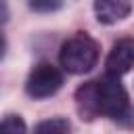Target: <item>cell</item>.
Instances as JSON below:
<instances>
[{
  "instance_id": "6da1fadb",
  "label": "cell",
  "mask_w": 134,
  "mask_h": 134,
  "mask_svg": "<svg viewBox=\"0 0 134 134\" xmlns=\"http://www.w3.org/2000/svg\"><path fill=\"white\" fill-rule=\"evenodd\" d=\"M77 109L82 115L92 119L94 115H105L111 119H119L130 111L128 92L121 86L119 77L105 75L92 82H86L75 90Z\"/></svg>"
},
{
  "instance_id": "7a4b0ae2",
  "label": "cell",
  "mask_w": 134,
  "mask_h": 134,
  "mask_svg": "<svg viewBox=\"0 0 134 134\" xmlns=\"http://www.w3.org/2000/svg\"><path fill=\"white\" fill-rule=\"evenodd\" d=\"M59 61L67 73H73V75L88 73L98 61V44L88 34L77 31L75 36H71L61 44Z\"/></svg>"
},
{
  "instance_id": "3957f363",
  "label": "cell",
  "mask_w": 134,
  "mask_h": 134,
  "mask_svg": "<svg viewBox=\"0 0 134 134\" xmlns=\"http://www.w3.org/2000/svg\"><path fill=\"white\" fill-rule=\"evenodd\" d=\"M63 86V73L52 63H40L31 69L25 82V92L31 98H48Z\"/></svg>"
},
{
  "instance_id": "277c9868",
  "label": "cell",
  "mask_w": 134,
  "mask_h": 134,
  "mask_svg": "<svg viewBox=\"0 0 134 134\" xmlns=\"http://www.w3.org/2000/svg\"><path fill=\"white\" fill-rule=\"evenodd\" d=\"M107 73L121 77L134 67V38H121L113 44L107 61H105Z\"/></svg>"
},
{
  "instance_id": "5b68a950",
  "label": "cell",
  "mask_w": 134,
  "mask_h": 134,
  "mask_svg": "<svg viewBox=\"0 0 134 134\" xmlns=\"http://www.w3.org/2000/svg\"><path fill=\"white\" fill-rule=\"evenodd\" d=\"M130 10H132L130 0H94L96 19L105 25H111V23L126 19L130 15Z\"/></svg>"
},
{
  "instance_id": "8992f818",
  "label": "cell",
  "mask_w": 134,
  "mask_h": 134,
  "mask_svg": "<svg viewBox=\"0 0 134 134\" xmlns=\"http://www.w3.org/2000/svg\"><path fill=\"white\" fill-rule=\"evenodd\" d=\"M71 126L65 117H54V119H46V121H40L36 126V132H67Z\"/></svg>"
},
{
  "instance_id": "52a82bcc",
  "label": "cell",
  "mask_w": 134,
  "mask_h": 134,
  "mask_svg": "<svg viewBox=\"0 0 134 134\" xmlns=\"http://www.w3.org/2000/svg\"><path fill=\"white\" fill-rule=\"evenodd\" d=\"M27 126L23 124V119L19 115H6L0 121V132H25Z\"/></svg>"
},
{
  "instance_id": "ba28073f",
  "label": "cell",
  "mask_w": 134,
  "mask_h": 134,
  "mask_svg": "<svg viewBox=\"0 0 134 134\" xmlns=\"http://www.w3.org/2000/svg\"><path fill=\"white\" fill-rule=\"evenodd\" d=\"M29 6L38 13H52L63 6V0H29Z\"/></svg>"
},
{
  "instance_id": "9c48e42d",
  "label": "cell",
  "mask_w": 134,
  "mask_h": 134,
  "mask_svg": "<svg viewBox=\"0 0 134 134\" xmlns=\"http://www.w3.org/2000/svg\"><path fill=\"white\" fill-rule=\"evenodd\" d=\"M6 19H8V6L4 0H0V25L6 23Z\"/></svg>"
},
{
  "instance_id": "30bf717a",
  "label": "cell",
  "mask_w": 134,
  "mask_h": 134,
  "mask_svg": "<svg viewBox=\"0 0 134 134\" xmlns=\"http://www.w3.org/2000/svg\"><path fill=\"white\" fill-rule=\"evenodd\" d=\"M4 52H6V40H4V36L0 34V59L4 57Z\"/></svg>"
}]
</instances>
